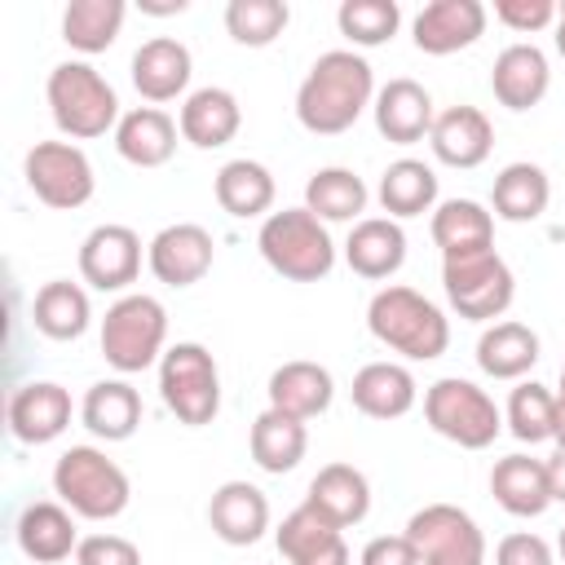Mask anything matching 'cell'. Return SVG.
I'll return each mask as SVG.
<instances>
[{"instance_id":"12","label":"cell","mask_w":565,"mask_h":565,"mask_svg":"<svg viewBox=\"0 0 565 565\" xmlns=\"http://www.w3.org/2000/svg\"><path fill=\"white\" fill-rule=\"evenodd\" d=\"M141 274V238L132 225H97L79 243V278L93 291H128Z\"/></svg>"},{"instance_id":"13","label":"cell","mask_w":565,"mask_h":565,"mask_svg":"<svg viewBox=\"0 0 565 565\" xmlns=\"http://www.w3.org/2000/svg\"><path fill=\"white\" fill-rule=\"evenodd\" d=\"M212 256H216L212 234L194 221L163 225L146 247V265L163 287H194L199 278H207Z\"/></svg>"},{"instance_id":"20","label":"cell","mask_w":565,"mask_h":565,"mask_svg":"<svg viewBox=\"0 0 565 565\" xmlns=\"http://www.w3.org/2000/svg\"><path fill=\"white\" fill-rule=\"evenodd\" d=\"M18 547L26 561L35 565H57L66 556H75L79 547V530H75V512L66 503H53V499H40V503H26L18 525Z\"/></svg>"},{"instance_id":"37","label":"cell","mask_w":565,"mask_h":565,"mask_svg":"<svg viewBox=\"0 0 565 565\" xmlns=\"http://www.w3.org/2000/svg\"><path fill=\"white\" fill-rule=\"evenodd\" d=\"M366 181L353 172V168H318L309 181H305V207L327 225V221H362L366 212Z\"/></svg>"},{"instance_id":"18","label":"cell","mask_w":565,"mask_h":565,"mask_svg":"<svg viewBox=\"0 0 565 565\" xmlns=\"http://www.w3.org/2000/svg\"><path fill=\"white\" fill-rule=\"evenodd\" d=\"M207 525L230 547H252L269 530V499L252 481H225L207 499Z\"/></svg>"},{"instance_id":"38","label":"cell","mask_w":565,"mask_h":565,"mask_svg":"<svg viewBox=\"0 0 565 565\" xmlns=\"http://www.w3.org/2000/svg\"><path fill=\"white\" fill-rule=\"evenodd\" d=\"M128 18L124 0H71L62 13V40L75 53H106Z\"/></svg>"},{"instance_id":"53","label":"cell","mask_w":565,"mask_h":565,"mask_svg":"<svg viewBox=\"0 0 565 565\" xmlns=\"http://www.w3.org/2000/svg\"><path fill=\"white\" fill-rule=\"evenodd\" d=\"M556 13H561V18H565V0H561V4H556Z\"/></svg>"},{"instance_id":"36","label":"cell","mask_w":565,"mask_h":565,"mask_svg":"<svg viewBox=\"0 0 565 565\" xmlns=\"http://www.w3.org/2000/svg\"><path fill=\"white\" fill-rule=\"evenodd\" d=\"M375 199H380V207H384L393 221L424 216V212H433V203H437V172H433L424 159H397V163L384 168Z\"/></svg>"},{"instance_id":"35","label":"cell","mask_w":565,"mask_h":565,"mask_svg":"<svg viewBox=\"0 0 565 565\" xmlns=\"http://www.w3.org/2000/svg\"><path fill=\"white\" fill-rule=\"evenodd\" d=\"M547 199H552V181L539 163H508L499 177H494V190H490V207L499 221H512V225H525V221H539L547 212Z\"/></svg>"},{"instance_id":"43","label":"cell","mask_w":565,"mask_h":565,"mask_svg":"<svg viewBox=\"0 0 565 565\" xmlns=\"http://www.w3.org/2000/svg\"><path fill=\"white\" fill-rule=\"evenodd\" d=\"M75 565H141V547L124 534H84Z\"/></svg>"},{"instance_id":"29","label":"cell","mask_w":565,"mask_h":565,"mask_svg":"<svg viewBox=\"0 0 565 565\" xmlns=\"http://www.w3.org/2000/svg\"><path fill=\"white\" fill-rule=\"evenodd\" d=\"M305 503H313L322 516H331L340 530H349V525L366 521V512H371V481L353 463H327L309 481Z\"/></svg>"},{"instance_id":"19","label":"cell","mask_w":565,"mask_h":565,"mask_svg":"<svg viewBox=\"0 0 565 565\" xmlns=\"http://www.w3.org/2000/svg\"><path fill=\"white\" fill-rule=\"evenodd\" d=\"M552 88V66L543 57L539 44H508L499 57H494V71H490V93L499 106L508 110H534Z\"/></svg>"},{"instance_id":"26","label":"cell","mask_w":565,"mask_h":565,"mask_svg":"<svg viewBox=\"0 0 565 565\" xmlns=\"http://www.w3.org/2000/svg\"><path fill=\"white\" fill-rule=\"evenodd\" d=\"M177 119L159 106H132L124 110L115 128V150L132 168H163L177 154Z\"/></svg>"},{"instance_id":"46","label":"cell","mask_w":565,"mask_h":565,"mask_svg":"<svg viewBox=\"0 0 565 565\" xmlns=\"http://www.w3.org/2000/svg\"><path fill=\"white\" fill-rule=\"evenodd\" d=\"M358 565H424V561H419V552L406 534H380L362 547Z\"/></svg>"},{"instance_id":"49","label":"cell","mask_w":565,"mask_h":565,"mask_svg":"<svg viewBox=\"0 0 565 565\" xmlns=\"http://www.w3.org/2000/svg\"><path fill=\"white\" fill-rule=\"evenodd\" d=\"M552 441L565 446V406H561V402H556V433H552Z\"/></svg>"},{"instance_id":"10","label":"cell","mask_w":565,"mask_h":565,"mask_svg":"<svg viewBox=\"0 0 565 565\" xmlns=\"http://www.w3.org/2000/svg\"><path fill=\"white\" fill-rule=\"evenodd\" d=\"M22 177H26L31 194L44 207H57V212L84 207L97 190L93 163L75 141H35L22 159Z\"/></svg>"},{"instance_id":"21","label":"cell","mask_w":565,"mask_h":565,"mask_svg":"<svg viewBox=\"0 0 565 565\" xmlns=\"http://www.w3.org/2000/svg\"><path fill=\"white\" fill-rule=\"evenodd\" d=\"M190 75H194V57L172 35H154L132 53V88L154 106L181 97L190 88Z\"/></svg>"},{"instance_id":"42","label":"cell","mask_w":565,"mask_h":565,"mask_svg":"<svg viewBox=\"0 0 565 565\" xmlns=\"http://www.w3.org/2000/svg\"><path fill=\"white\" fill-rule=\"evenodd\" d=\"M335 26H340V35L349 44L380 49V44H388L397 35L402 9H397V0H344L335 9Z\"/></svg>"},{"instance_id":"22","label":"cell","mask_w":565,"mask_h":565,"mask_svg":"<svg viewBox=\"0 0 565 565\" xmlns=\"http://www.w3.org/2000/svg\"><path fill=\"white\" fill-rule=\"evenodd\" d=\"M265 393H269V406H274V411H282V415L309 424V419H318V415L331 406V397H335V380H331V371H327L322 362L291 358V362L274 366Z\"/></svg>"},{"instance_id":"31","label":"cell","mask_w":565,"mask_h":565,"mask_svg":"<svg viewBox=\"0 0 565 565\" xmlns=\"http://www.w3.org/2000/svg\"><path fill=\"white\" fill-rule=\"evenodd\" d=\"M212 190H216L221 212L234 216V221L265 216V212L274 207V194H278L274 172H269L265 163H256V159H230V163H221Z\"/></svg>"},{"instance_id":"51","label":"cell","mask_w":565,"mask_h":565,"mask_svg":"<svg viewBox=\"0 0 565 565\" xmlns=\"http://www.w3.org/2000/svg\"><path fill=\"white\" fill-rule=\"evenodd\" d=\"M556 402L565 406V362H561V384H556Z\"/></svg>"},{"instance_id":"30","label":"cell","mask_w":565,"mask_h":565,"mask_svg":"<svg viewBox=\"0 0 565 565\" xmlns=\"http://www.w3.org/2000/svg\"><path fill=\"white\" fill-rule=\"evenodd\" d=\"M428 234L441 247V260L486 252V247H494V212H486L477 199H446L433 207Z\"/></svg>"},{"instance_id":"9","label":"cell","mask_w":565,"mask_h":565,"mask_svg":"<svg viewBox=\"0 0 565 565\" xmlns=\"http://www.w3.org/2000/svg\"><path fill=\"white\" fill-rule=\"evenodd\" d=\"M159 397H163V406L181 424H190V428L212 424L216 411H221V371H216V358L203 344H194V340L172 344L159 358Z\"/></svg>"},{"instance_id":"25","label":"cell","mask_w":565,"mask_h":565,"mask_svg":"<svg viewBox=\"0 0 565 565\" xmlns=\"http://www.w3.org/2000/svg\"><path fill=\"white\" fill-rule=\"evenodd\" d=\"M490 494L503 512L512 516H543L556 499H552V481H547V459H530V455H503L490 468Z\"/></svg>"},{"instance_id":"2","label":"cell","mask_w":565,"mask_h":565,"mask_svg":"<svg viewBox=\"0 0 565 565\" xmlns=\"http://www.w3.org/2000/svg\"><path fill=\"white\" fill-rule=\"evenodd\" d=\"M366 327H371V335H375L384 349H393V353H402V358H411V362H433V358H441L446 344H450V318H446L424 291L402 287V282L380 287V291L371 296V305H366Z\"/></svg>"},{"instance_id":"28","label":"cell","mask_w":565,"mask_h":565,"mask_svg":"<svg viewBox=\"0 0 565 565\" xmlns=\"http://www.w3.org/2000/svg\"><path fill=\"white\" fill-rule=\"evenodd\" d=\"M353 406L371 419H402L415 397H419V384L415 375L402 366V362H366L358 375H353Z\"/></svg>"},{"instance_id":"32","label":"cell","mask_w":565,"mask_h":565,"mask_svg":"<svg viewBox=\"0 0 565 565\" xmlns=\"http://www.w3.org/2000/svg\"><path fill=\"white\" fill-rule=\"evenodd\" d=\"M539 362V335L525 322H490L477 340V366L490 380H525Z\"/></svg>"},{"instance_id":"24","label":"cell","mask_w":565,"mask_h":565,"mask_svg":"<svg viewBox=\"0 0 565 565\" xmlns=\"http://www.w3.org/2000/svg\"><path fill=\"white\" fill-rule=\"evenodd\" d=\"M344 260L358 278H393L406 265V234L393 216H362L344 238Z\"/></svg>"},{"instance_id":"39","label":"cell","mask_w":565,"mask_h":565,"mask_svg":"<svg viewBox=\"0 0 565 565\" xmlns=\"http://www.w3.org/2000/svg\"><path fill=\"white\" fill-rule=\"evenodd\" d=\"M335 539H344V530H340L331 516H322L313 503L291 508V512L282 516V525L274 530V543H278V552L287 556V565H305L309 556H318V552L331 547Z\"/></svg>"},{"instance_id":"8","label":"cell","mask_w":565,"mask_h":565,"mask_svg":"<svg viewBox=\"0 0 565 565\" xmlns=\"http://www.w3.org/2000/svg\"><path fill=\"white\" fill-rule=\"evenodd\" d=\"M441 287H446L450 309L468 322L503 318L512 296H516V278L494 247L468 252V256H446L441 260Z\"/></svg>"},{"instance_id":"3","label":"cell","mask_w":565,"mask_h":565,"mask_svg":"<svg viewBox=\"0 0 565 565\" xmlns=\"http://www.w3.org/2000/svg\"><path fill=\"white\" fill-rule=\"evenodd\" d=\"M44 97H49V115H53L57 132L71 137V141L106 137L124 119L110 79L93 62H57L49 71Z\"/></svg>"},{"instance_id":"14","label":"cell","mask_w":565,"mask_h":565,"mask_svg":"<svg viewBox=\"0 0 565 565\" xmlns=\"http://www.w3.org/2000/svg\"><path fill=\"white\" fill-rule=\"evenodd\" d=\"M486 4L481 0H433L415 13L411 22V35H415V49L428 53V57H446V53H459L468 44H477L486 35Z\"/></svg>"},{"instance_id":"7","label":"cell","mask_w":565,"mask_h":565,"mask_svg":"<svg viewBox=\"0 0 565 565\" xmlns=\"http://www.w3.org/2000/svg\"><path fill=\"white\" fill-rule=\"evenodd\" d=\"M424 419L437 437L463 450H486L503 433V411L494 406V397L481 384L459 380V375H446L424 388Z\"/></svg>"},{"instance_id":"5","label":"cell","mask_w":565,"mask_h":565,"mask_svg":"<svg viewBox=\"0 0 565 565\" xmlns=\"http://www.w3.org/2000/svg\"><path fill=\"white\" fill-rule=\"evenodd\" d=\"M53 494L84 521H115L128 508L132 486L128 472L115 459H106V450L71 446L53 463Z\"/></svg>"},{"instance_id":"4","label":"cell","mask_w":565,"mask_h":565,"mask_svg":"<svg viewBox=\"0 0 565 565\" xmlns=\"http://www.w3.org/2000/svg\"><path fill=\"white\" fill-rule=\"evenodd\" d=\"M256 247L265 265L287 282H318L335 269V243L309 207H282L260 221Z\"/></svg>"},{"instance_id":"50","label":"cell","mask_w":565,"mask_h":565,"mask_svg":"<svg viewBox=\"0 0 565 565\" xmlns=\"http://www.w3.org/2000/svg\"><path fill=\"white\" fill-rule=\"evenodd\" d=\"M556 53L565 57V18L561 13H556Z\"/></svg>"},{"instance_id":"52","label":"cell","mask_w":565,"mask_h":565,"mask_svg":"<svg viewBox=\"0 0 565 565\" xmlns=\"http://www.w3.org/2000/svg\"><path fill=\"white\" fill-rule=\"evenodd\" d=\"M556 552H561V561H565V525H561V534H556Z\"/></svg>"},{"instance_id":"45","label":"cell","mask_w":565,"mask_h":565,"mask_svg":"<svg viewBox=\"0 0 565 565\" xmlns=\"http://www.w3.org/2000/svg\"><path fill=\"white\" fill-rule=\"evenodd\" d=\"M494 565H552V547H547V539H539L530 530H516V534L499 539Z\"/></svg>"},{"instance_id":"48","label":"cell","mask_w":565,"mask_h":565,"mask_svg":"<svg viewBox=\"0 0 565 565\" xmlns=\"http://www.w3.org/2000/svg\"><path fill=\"white\" fill-rule=\"evenodd\" d=\"M141 13H150V18H172V13H185V0H141Z\"/></svg>"},{"instance_id":"16","label":"cell","mask_w":565,"mask_h":565,"mask_svg":"<svg viewBox=\"0 0 565 565\" xmlns=\"http://www.w3.org/2000/svg\"><path fill=\"white\" fill-rule=\"evenodd\" d=\"M371 110H375L380 137H388L393 146H415V141H424V137L433 132V119H437L433 93H428L419 79H406V75L388 79V84L375 93Z\"/></svg>"},{"instance_id":"41","label":"cell","mask_w":565,"mask_h":565,"mask_svg":"<svg viewBox=\"0 0 565 565\" xmlns=\"http://www.w3.org/2000/svg\"><path fill=\"white\" fill-rule=\"evenodd\" d=\"M503 424L516 441H547L556 433V393L543 388L539 380H521L508 397V411H503Z\"/></svg>"},{"instance_id":"47","label":"cell","mask_w":565,"mask_h":565,"mask_svg":"<svg viewBox=\"0 0 565 565\" xmlns=\"http://www.w3.org/2000/svg\"><path fill=\"white\" fill-rule=\"evenodd\" d=\"M547 481H552V499L565 503V446L552 450V459H547Z\"/></svg>"},{"instance_id":"1","label":"cell","mask_w":565,"mask_h":565,"mask_svg":"<svg viewBox=\"0 0 565 565\" xmlns=\"http://www.w3.org/2000/svg\"><path fill=\"white\" fill-rule=\"evenodd\" d=\"M371 102H375L371 62L353 49H331L300 79L296 119H300V128H309L318 137H335V132H349Z\"/></svg>"},{"instance_id":"6","label":"cell","mask_w":565,"mask_h":565,"mask_svg":"<svg viewBox=\"0 0 565 565\" xmlns=\"http://www.w3.org/2000/svg\"><path fill=\"white\" fill-rule=\"evenodd\" d=\"M163 340H168V309L146 291L119 296L102 318V358L119 375H137L154 366L168 353Z\"/></svg>"},{"instance_id":"11","label":"cell","mask_w":565,"mask_h":565,"mask_svg":"<svg viewBox=\"0 0 565 565\" xmlns=\"http://www.w3.org/2000/svg\"><path fill=\"white\" fill-rule=\"evenodd\" d=\"M402 534L424 565H486V534L459 503H424Z\"/></svg>"},{"instance_id":"15","label":"cell","mask_w":565,"mask_h":565,"mask_svg":"<svg viewBox=\"0 0 565 565\" xmlns=\"http://www.w3.org/2000/svg\"><path fill=\"white\" fill-rule=\"evenodd\" d=\"M71 393L53 380H31L9 393V433L22 446H44L66 433L71 424Z\"/></svg>"},{"instance_id":"40","label":"cell","mask_w":565,"mask_h":565,"mask_svg":"<svg viewBox=\"0 0 565 565\" xmlns=\"http://www.w3.org/2000/svg\"><path fill=\"white\" fill-rule=\"evenodd\" d=\"M291 22L287 0H230L225 4V31L243 49H265L274 44Z\"/></svg>"},{"instance_id":"23","label":"cell","mask_w":565,"mask_h":565,"mask_svg":"<svg viewBox=\"0 0 565 565\" xmlns=\"http://www.w3.org/2000/svg\"><path fill=\"white\" fill-rule=\"evenodd\" d=\"M177 128H181V137H185L190 146L216 150V146H225V141L238 137V128H243V106H238V97H234L230 88L207 84V88H194V93L181 102Z\"/></svg>"},{"instance_id":"44","label":"cell","mask_w":565,"mask_h":565,"mask_svg":"<svg viewBox=\"0 0 565 565\" xmlns=\"http://www.w3.org/2000/svg\"><path fill=\"white\" fill-rule=\"evenodd\" d=\"M494 18L508 31L534 35V31H543V26L556 22V4L552 0H494Z\"/></svg>"},{"instance_id":"34","label":"cell","mask_w":565,"mask_h":565,"mask_svg":"<svg viewBox=\"0 0 565 565\" xmlns=\"http://www.w3.org/2000/svg\"><path fill=\"white\" fill-rule=\"evenodd\" d=\"M31 322H35V331L40 335H49V340H79L84 331H88V322H93V305H88V291L79 287V282H71V278H53V282H44L40 291H35V300H31Z\"/></svg>"},{"instance_id":"27","label":"cell","mask_w":565,"mask_h":565,"mask_svg":"<svg viewBox=\"0 0 565 565\" xmlns=\"http://www.w3.org/2000/svg\"><path fill=\"white\" fill-rule=\"evenodd\" d=\"M79 424L102 441H128L141 428V393L128 380H97L79 402Z\"/></svg>"},{"instance_id":"33","label":"cell","mask_w":565,"mask_h":565,"mask_svg":"<svg viewBox=\"0 0 565 565\" xmlns=\"http://www.w3.org/2000/svg\"><path fill=\"white\" fill-rule=\"evenodd\" d=\"M247 446H252V459H256L260 472L282 477V472H291V468L305 459V450H309V428H305V419H291V415L265 406V411L252 419Z\"/></svg>"},{"instance_id":"17","label":"cell","mask_w":565,"mask_h":565,"mask_svg":"<svg viewBox=\"0 0 565 565\" xmlns=\"http://www.w3.org/2000/svg\"><path fill=\"white\" fill-rule=\"evenodd\" d=\"M428 146L446 168H481L494 150V124L477 106H446L433 119Z\"/></svg>"}]
</instances>
